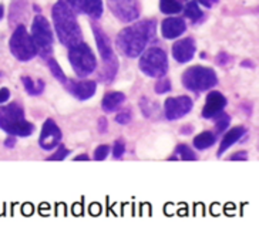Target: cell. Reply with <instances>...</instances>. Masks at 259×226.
<instances>
[{"mask_svg":"<svg viewBox=\"0 0 259 226\" xmlns=\"http://www.w3.org/2000/svg\"><path fill=\"white\" fill-rule=\"evenodd\" d=\"M155 36V20H143L122 29L117 36V47L125 57L137 59Z\"/></svg>","mask_w":259,"mask_h":226,"instance_id":"1","label":"cell"},{"mask_svg":"<svg viewBox=\"0 0 259 226\" xmlns=\"http://www.w3.org/2000/svg\"><path fill=\"white\" fill-rule=\"evenodd\" d=\"M53 23L56 33L59 36V40L61 44L66 47H71V46L81 43V29L77 22L76 12L70 8L66 2H57L53 6Z\"/></svg>","mask_w":259,"mask_h":226,"instance_id":"2","label":"cell"},{"mask_svg":"<svg viewBox=\"0 0 259 226\" xmlns=\"http://www.w3.org/2000/svg\"><path fill=\"white\" fill-rule=\"evenodd\" d=\"M0 128L10 135L29 137L34 131V125L24 118L23 107L19 103L0 107Z\"/></svg>","mask_w":259,"mask_h":226,"instance_id":"3","label":"cell"},{"mask_svg":"<svg viewBox=\"0 0 259 226\" xmlns=\"http://www.w3.org/2000/svg\"><path fill=\"white\" fill-rule=\"evenodd\" d=\"M92 29L96 43H97L99 53L103 59V70L100 73V78L104 83H111L117 74V70H118V61H117L114 50L111 47V41L99 24H96V23L92 24Z\"/></svg>","mask_w":259,"mask_h":226,"instance_id":"4","label":"cell"},{"mask_svg":"<svg viewBox=\"0 0 259 226\" xmlns=\"http://www.w3.org/2000/svg\"><path fill=\"white\" fill-rule=\"evenodd\" d=\"M69 60L71 67L78 77H89L96 71L97 61L92 49L85 43H77L69 47Z\"/></svg>","mask_w":259,"mask_h":226,"instance_id":"5","label":"cell"},{"mask_svg":"<svg viewBox=\"0 0 259 226\" xmlns=\"http://www.w3.org/2000/svg\"><path fill=\"white\" fill-rule=\"evenodd\" d=\"M218 84V77L212 68L194 66L183 74V85L190 91L201 93L212 88Z\"/></svg>","mask_w":259,"mask_h":226,"instance_id":"6","label":"cell"},{"mask_svg":"<svg viewBox=\"0 0 259 226\" xmlns=\"http://www.w3.org/2000/svg\"><path fill=\"white\" fill-rule=\"evenodd\" d=\"M10 52L19 61H30L37 56V47L23 24H19L10 37Z\"/></svg>","mask_w":259,"mask_h":226,"instance_id":"7","label":"cell"},{"mask_svg":"<svg viewBox=\"0 0 259 226\" xmlns=\"http://www.w3.org/2000/svg\"><path fill=\"white\" fill-rule=\"evenodd\" d=\"M31 37L37 47V53L49 59L53 52V33L50 29V24L45 16L37 15L31 24Z\"/></svg>","mask_w":259,"mask_h":226,"instance_id":"8","label":"cell"},{"mask_svg":"<svg viewBox=\"0 0 259 226\" xmlns=\"http://www.w3.org/2000/svg\"><path fill=\"white\" fill-rule=\"evenodd\" d=\"M140 68L145 75L160 78L165 75L168 70V59L164 50L158 47H151L140 59Z\"/></svg>","mask_w":259,"mask_h":226,"instance_id":"9","label":"cell"},{"mask_svg":"<svg viewBox=\"0 0 259 226\" xmlns=\"http://www.w3.org/2000/svg\"><path fill=\"white\" fill-rule=\"evenodd\" d=\"M108 8L124 23L134 22L141 12L140 0H108Z\"/></svg>","mask_w":259,"mask_h":226,"instance_id":"10","label":"cell"},{"mask_svg":"<svg viewBox=\"0 0 259 226\" xmlns=\"http://www.w3.org/2000/svg\"><path fill=\"white\" fill-rule=\"evenodd\" d=\"M164 110H165V117L169 121L180 120L192 110V100L187 96L169 97L165 100Z\"/></svg>","mask_w":259,"mask_h":226,"instance_id":"11","label":"cell"},{"mask_svg":"<svg viewBox=\"0 0 259 226\" xmlns=\"http://www.w3.org/2000/svg\"><path fill=\"white\" fill-rule=\"evenodd\" d=\"M61 141V129L53 120H46L38 138V145L45 151L54 150Z\"/></svg>","mask_w":259,"mask_h":226,"instance_id":"12","label":"cell"},{"mask_svg":"<svg viewBox=\"0 0 259 226\" xmlns=\"http://www.w3.org/2000/svg\"><path fill=\"white\" fill-rule=\"evenodd\" d=\"M225 107H227V98L220 91H211L206 96L205 106L202 108V117L206 120L215 118L224 111Z\"/></svg>","mask_w":259,"mask_h":226,"instance_id":"13","label":"cell"},{"mask_svg":"<svg viewBox=\"0 0 259 226\" xmlns=\"http://www.w3.org/2000/svg\"><path fill=\"white\" fill-rule=\"evenodd\" d=\"M64 85L69 90L70 94L74 96L80 101L92 98L96 94V90H97V83L93 81V80H87V81H71V83H66Z\"/></svg>","mask_w":259,"mask_h":226,"instance_id":"14","label":"cell"},{"mask_svg":"<svg viewBox=\"0 0 259 226\" xmlns=\"http://www.w3.org/2000/svg\"><path fill=\"white\" fill-rule=\"evenodd\" d=\"M195 50H197V47H195V41L192 38H181L172 46V56L178 63H187V61L192 60Z\"/></svg>","mask_w":259,"mask_h":226,"instance_id":"15","label":"cell"},{"mask_svg":"<svg viewBox=\"0 0 259 226\" xmlns=\"http://www.w3.org/2000/svg\"><path fill=\"white\" fill-rule=\"evenodd\" d=\"M185 30H187V24L181 17H168L162 22V26H161L162 36L168 40L180 37Z\"/></svg>","mask_w":259,"mask_h":226,"instance_id":"16","label":"cell"},{"mask_svg":"<svg viewBox=\"0 0 259 226\" xmlns=\"http://www.w3.org/2000/svg\"><path fill=\"white\" fill-rule=\"evenodd\" d=\"M245 132H246V129H245V127H241V125H239V127H234L232 129H229L228 132L224 135V138H222L221 145H220V150H218V152H217V157H221L225 151L228 150V148H231L234 144L238 143V141L245 135Z\"/></svg>","mask_w":259,"mask_h":226,"instance_id":"17","label":"cell"},{"mask_svg":"<svg viewBox=\"0 0 259 226\" xmlns=\"http://www.w3.org/2000/svg\"><path fill=\"white\" fill-rule=\"evenodd\" d=\"M103 10V0H77V12H83L93 19H100Z\"/></svg>","mask_w":259,"mask_h":226,"instance_id":"18","label":"cell"},{"mask_svg":"<svg viewBox=\"0 0 259 226\" xmlns=\"http://www.w3.org/2000/svg\"><path fill=\"white\" fill-rule=\"evenodd\" d=\"M125 101V96L120 93V91H113V93H107L103 97L101 101V107L106 113H114L117 111L121 104Z\"/></svg>","mask_w":259,"mask_h":226,"instance_id":"19","label":"cell"},{"mask_svg":"<svg viewBox=\"0 0 259 226\" xmlns=\"http://www.w3.org/2000/svg\"><path fill=\"white\" fill-rule=\"evenodd\" d=\"M217 141V137L213 132L211 131H204V132H201L198 135L194 138V147L197 148V150H206V148H209V147H212L213 144Z\"/></svg>","mask_w":259,"mask_h":226,"instance_id":"20","label":"cell"},{"mask_svg":"<svg viewBox=\"0 0 259 226\" xmlns=\"http://www.w3.org/2000/svg\"><path fill=\"white\" fill-rule=\"evenodd\" d=\"M22 81H23V85L24 88H26V91H27L30 96H40V94H43V91H45V83H43L41 80H37V81L34 83L30 77H23Z\"/></svg>","mask_w":259,"mask_h":226,"instance_id":"21","label":"cell"},{"mask_svg":"<svg viewBox=\"0 0 259 226\" xmlns=\"http://www.w3.org/2000/svg\"><path fill=\"white\" fill-rule=\"evenodd\" d=\"M183 9V5L178 0H160V10L164 15H177Z\"/></svg>","mask_w":259,"mask_h":226,"instance_id":"22","label":"cell"},{"mask_svg":"<svg viewBox=\"0 0 259 226\" xmlns=\"http://www.w3.org/2000/svg\"><path fill=\"white\" fill-rule=\"evenodd\" d=\"M184 15L187 16L190 20H192V22H197V20H199L201 17H202V10L199 9L198 6V2L197 0H192V2H190L185 8H184Z\"/></svg>","mask_w":259,"mask_h":226,"instance_id":"23","label":"cell"},{"mask_svg":"<svg viewBox=\"0 0 259 226\" xmlns=\"http://www.w3.org/2000/svg\"><path fill=\"white\" fill-rule=\"evenodd\" d=\"M46 60H47V66H49L50 71H52V74H53L61 84L67 83V77H66L64 71H63L60 66H59V63L54 60L53 57H49V59H46Z\"/></svg>","mask_w":259,"mask_h":226,"instance_id":"24","label":"cell"},{"mask_svg":"<svg viewBox=\"0 0 259 226\" xmlns=\"http://www.w3.org/2000/svg\"><path fill=\"white\" fill-rule=\"evenodd\" d=\"M176 152L180 155V158L183 159V161H197V154L191 150L188 145H184V144L178 145Z\"/></svg>","mask_w":259,"mask_h":226,"instance_id":"25","label":"cell"},{"mask_svg":"<svg viewBox=\"0 0 259 226\" xmlns=\"http://www.w3.org/2000/svg\"><path fill=\"white\" fill-rule=\"evenodd\" d=\"M140 107H141V111H143L145 117H153L154 114L157 113V110H158V106L155 103H153L150 98H143L140 101Z\"/></svg>","mask_w":259,"mask_h":226,"instance_id":"26","label":"cell"},{"mask_svg":"<svg viewBox=\"0 0 259 226\" xmlns=\"http://www.w3.org/2000/svg\"><path fill=\"white\" fill-rule=\"evenodd\" d=\"M229 122H231V117H229L228 114H220L218 118H217V131L218 132H224L229 127Z\"/></svg>","mask_w":259,"mask_h":226,"instance_id":"27","label":"cell"},{"mask_svg":"<svg viewBox=\"0 0 259 226\" xmlns=\"http://www.w3.org/2000/svg\"><path fill=\"white\" fill-rule=\"evenodd\" d=\"M168 91H171V83L167 78H161L160 81L155 84V93L157 94H165Z\"/></svg>","mask_w":259,"mask_h":226,"instance_id":"28","label":"cell"},{"mask_svg":"<svg viewBox=\"0 0 259 226\" xmlns=\"http://www.w3.org/2000/svg\"><path fill=\"white\" fill-rule=\"evenodd\" d=\"M108 152H110V147L108 145H100L99 148L94 151V159L96 161H103V159L107 158Z\"/></svg>","mask_w":259,"mask_h":226,"instance_id":"29","label":"cell"},{"mask_svg":"<svg viewBox=\"0 0 259 226\" xmlns=\"http://www.w3.org/2000/svg\"><path fill=\"white\" fill-rule=\"evenodd\" d=\"M69 154H70V151L67 150V148L60 147L59 150L54 152L53 155H50V158H47V161H63V159L66 158Z\"/></svg>","mask_w":259,"mask_h":226,"instance_id":"30","label":"cell"},{"mask_svg":"<svg viewBox=\"0 0 259 226\" xmlns=\"http://www.w3.org/2000/svg\"><path fill=\"white\" fill-rule=\"evenodd\" d=\"M124 152H125V144L124 141H115L114 143V148H113V157L115 159L121 158L122 155H124Z\"/></svg>","mask_w":259,"mask_h":226,"instance_id":"31","label":"cell"},{"mask_svg":"<svg viewBox=\"0 0 259 226\" xmlns=\"http://www.w3.org/2000/svg\"><path fill=\"white\" fill-rule=\"evenodd\" d=\"M115 121H117L118 124H128L130 121H131V111L125 110V111L118 113L117 114V117H115Z\"/></svg>","mask_w":259,"mask_h":226,"instance_id":"32","label":"cell"},{"mask_svg":"<svg viewBox=\"0 0 259 226\" xmlns=\"http://www.w3.org/2000/svg\"><path fill=\"white\" fill-rule=\"evenodd\" d=\"M231 61H232V59H231V56H228L227 53L218 54V57H217V63H218L220 66H225V64H228Z\"/></svg>","mask_w":259,"mask_h":226,"instance_id":"33","label":"cell"},{"mask_svg":"<svg viewBox=\"0 0 259 226\" xmlns=\"http://www.w3.org/2000/svg\"><path fill=\"white\" fill-rule=\"evenodd\" d=\"M229 159H231V161H246V159H248V154H246L245 151H239V152L234 154Z\"/></svg>","mask_w":259,"mask_h":226,"instance_id":"34","label":"cell"},{"mask_svg":"<svg viewBox=\"0 0 259 226\" xmlns=\"http://www.w3.org/2000/svg\"><path fill=\"white\" fill-rule=\"evenodd\" d=\"M197 2H198V5H202V6H205V8L211 9L213 8L215 5H218L220 0H197Z\"/></svg>","mask_w":259,"mask_h":226,"instance_id":"35","label":"cell"},{"mask_svg":"<svg viewBox=\"0 0 259 226\" xmlns=\"http://www.w3.org/2000/svg\"><path fill=\"white\" fill-rule=\"evenodd\" d=\"M107 125H108V122H107L106 117H101L99 120V131L101 134H104L107 131Z\"/></svg>","mask_w":259,"mask_h":226,"instance_id":"36","label":"cell"},{"mask_svg":"<svg viewBox=\"0 0 259 226\" xmlns=\"http://www.w3.org/2000/svg\"><path fill=\"white\" fill-rule=\"evenodd\" d=\"M10 98V91L9 88H2L0 90V103H6Z\"/></svg>","mask_w":259,"mask_h":226,"instance_id":"37","label":"cell"},{"mask_svg":"<svg viewBox=\"0 0 259 226\" xmlns=\"http://www.w3.org/2000/svg\"><path fill=\"white\" fill-rule=\"evenodd\" d=\"M16 145V135L15 137H9L8 140L5 141V147L6 148H9V150H12L13 147Z\"/></svg>","mask_w":259,"mask_h":226,"instance_id":"38","label":"cell"},{"mask_svg":"<svg viewBox=\"0 0 259 226\" xmlns=\"http://www.w3.org/2000/svg\"><path fill=\"white\" fill-rule=\"evenodd\" d=\"M241 66H242V67H251V68H253L255 67V64H253V63H252V61H242V63H241Z\"/></svg>","mask_w":259,"mask_h":226,"instance_id":"39","label":"cell"},{"mask_svg":"<svg viewBox=\"0 0 259 226\" xmlns=\"http://www.w3.org/2000/svg\"><path fill=\"white\" fill-rule=\"evenodd\" d=\"M89 155H85V154H81V155H78L74 158V161H89Z\"/></svg>","mask_w":259,"mask_h":226,"instance_id":"40","label":"cell"},{"mask_svg":"<svg viewBox=\"0 0 259 226\" xmlns=\"http://www.w3.org/2000/svg\"><path fill=\"white\" fill-rule=\"evenodd\" d=\"M181 132H183V134H191V132H192V127H190V128H183L181 129Z\"/></svg>","mask_w":259,"mask_h":226,"instance_id":"41","label":"cell"},{"mask_svg":"<svg viewBox=\"0 0 259 226\" xmlns=\"http://www.w3.org/2000/svg\"><path fill=\"white\" fill-rule=\"evenodd\" d=\"M3 16H5V8H3V5H0V20L3 19Z\"/></svg>","mask_w":259,"mask_h":226,"instance_id":"42","label":"cell"}]
</instances>
